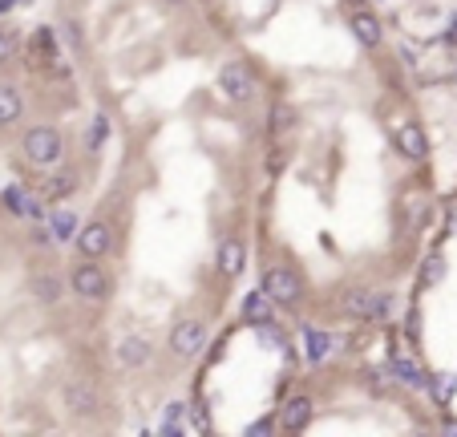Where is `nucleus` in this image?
Listing matches in <instances>:
<instances>
[{
	"instance_id": "nucleus-1",
	"label": "nucleus",
	"mask_w": 457,
	"mask_h": 437,
	"mask_svg": "<svg viewBox=\"0 0 457 437\" xmlns=\"http://www.w3.org/2000/svg\"><path fill=\"white\" fill-rule=\"evenodd\" d=\"M20 150H25V158L33 162V166H57L61 154H65V142H61V134L53 126H33L25 134Z\"/></svg>"
},
{
	"instance_id": "nucleus-2",
	"label": "nucleus",
	"mask_w": 457,
	"mask_h": 437,
	"mask_svg": "<svg viewBox=\"0 0 457 437\" xmlns=\"http://www.w3.org/2000/svg\"><path fill=\"white\" fill-rule=\"evenodd\" d=\"M219 89L227 94V101L247 106V101L255 97V73H251L243 61H227L223 69H219Z\"/></svg>"
},
{
	"instance_id": "nucleus-3",
	"label": "nucleus",
	"mask_w": 457,
	"mask_h": 437,
	"mask_svg": "<svg viewBox=\"0 0 457 437\" xmlns=\"http://www.w3.org/2000/svg\"><path fill=\"white\" fill-rule=\"evenodd\" d=\"M69 288L77 291L82 300H105V296H110V275H105L98 263L89 259V263H77V267H73Z\"/></svg>"
},
{
	"instance_id": "nucleus-4",
	"label": "nucleus",
	"mask_w": 457,
	"mask_h": 437,
	"mask_svg": "<svg viewBox=\"0 0 457 437\" xmlns=\"http://www.w3.org/2000/svg\"><path fill=\"white\" fill-rule=\"evenodd\" d=\"M202 344H207V324H202V320H179V324H174V332H170V348H174L182 360H191L195 353H202Z\"/></svg>"
},
{
	"instance_id": "nucleus-5",
	"label": "nucleus",
	"mask_w": 457,
	"mask_h": 437,
	"mask_svg": "<svg viewBox=\"0 0 457 437\" xmlns=\"http://www.w3.org/2000/svg\"><path fill=\"white\" fill-rule=\"evenodd\" d=\"M110 247H114V231H110V223L94 219V223H85L82 231H77V251H82V255L101 259V255H110Z\"/></svg>"
},
{
	"instance_id": "nucleus-6",
	"label": "nucleus",
	"mask_w": 457,
	"mask_h": 437,
	"mask_svg": "<svg viewBox=\"0 0 457 437\" xmlns=\"http://www.w3.org/2000/svg\"><path fill=\"white\" fill-rule=\"evenodd\" d=\"M263 291H267L276 304H295V300H300V279H295V272H288V267H267V272H263Z\"/></svg>"
},
{
	"instance_id": "nucleus-7",
	"label": "nucleus",
	"mask_w": 457,
	"mask_h": 437,
	"mask_svg": "<svg viewBox=\"0 0 457 437\" xmlns=\"http://www.w3.org/2000/svg\"><path fill=\"white\" fill-rule=\"evenodd\" d=\"M61 397H65V409L77 413V417H85V413L98 409V388L89 385V381H69V385L61 388Z\"/></svg>"
},
{
	"instance_id": "nucleus-8",
	"label": "nucleus",
	"mask_w": 457,
	"mask_h": 437,
	"mask_svg": "<svg viewBox=\"0 0 457 437\" xmlns=\"http://www.w3.org/2000/svg\"><path fill=\"white\" fill-rule=\"evenodd\" d=\"M114 353H117V365H122V369H142V365H150L154 348H150L146 336H122Z\"/></svg>"
},
{
	"instance_id": "nucleus-9",
	"label": "nucleus",
	"mask_w": 457,
	"mask_h": 437,
	"mask_svg": "<svg viewBox=\"0 0 457 437\" xmlns=\"http://www.w3.org/2000/svg\"><path fill=\"white\" fill-rule=\"evenodd\" d=\"M397 146H401V154L408 162H425L429 158V138H425V129L417 122H405V126L397 129Z\"/></svg>"
},
{
	"instance_id": "nucleus-10",
	"label": "nucleus",
	"mask_w": 457,
	"mask_h": 437,
	"mask_svg": "<svg viewBox=\"0 0 457 437\" xmlns=\"http://www.w3.org/2000/svg\"><path fill=\"white\" fill-rule=\"evenodd\" d=\"M311 413H316V405H311V397H304V393L288 397V401H283V409H279V417H283V425H288L292 433H295V429H308Z\"/></svg>"
},
{
	"instance_id": "nucleus-11",
	"label": "nucleus",
	"mask_w": 457,
	"mask_h": 437,
	"mask_svg": "<svg viewBox=\"0 0 457 437\" xmlns=\"http://www.w3.org/2000/svg\"><path fill=\"white\" fill-rule=\"evenodd\" d=\"M348 29H352V37H356L364 49H376L380 41H385V32H380V20H376L373 13H352Z\"/></svg>"
},
{
	"instance_id": "nucleus-12",
	"label": "nucleus",
	"mask_w": 457,
	"mask_h": 437,
	"mask_svg": "<svg viewBox=\"0 0 457 437\" xmlns=\"http://www.w3.org/2000/svg\"><path fill=\"white\" fill-rule=\"evenodd\" d=\"M401 210H405V227H408V231H425V223H429V194L408 191L405 203H401Z\"/></svg>"
},
{
	"instance_id": "nucleus-13",
	"label": "nucleus",
	"mask_w": 457,
	"mask_h": 437,
	"mask_svg": "<svg viewBox=\"0 0 457 437\" xmlns=\"http://www.w3.org/2000/svg\"><path fill=\"white\" fill-rule=\"evenodd\" d=\"M373 308H376V291L373 288H352L344 296V312L352 320H373Z\"/></svg>"
},
{
	"instance_id": "nucleus-14",
	"label": "nucleus",
	"mask_w": 457,
	"mask_h": 437,
	"mask_svg": "<svg viewBox=\"0 0 457 437\" xmlns=\"http://www.w3.org/2000/svg\"><path fill=\"white\" fill-rule=\"evenodd\" d=\"M271 308H276V300L259 288V291H251V296L243 300V316L251 324H271Z\"/></svg>"
},
{
	"instance_id": "nucleus-15",
	"label": "nucleus",
	"mask_w": 457,
	"mask_h": 437,
	"mask_svg": "<svg viewBox=\"0 0 457 437\" xmlns=\"http://www.w3.org/2000/svg\"><path fill=\"white\" fill-rule=\"evenodd\" d=\"M20 113H25L20 89H17V85H0V126H13Z\"/></svg>"
},
{
	"instance_id": "nucleus-16",
	"label": "nucleus",
	"mask_w": 457,
	"mask_h": 437,
	"mask_svg": "<svg viewBox=\"0 0 457 437\" xmlns=\"http://www.w3.org/2000/svg\"><path fill=\"white\" fill-rule=\"evenodd\" d=\"M49 231H53V239H57V243L77 239V215H73V210H53V215H49Z\"/></svg>"
},
{
	"instance_id": "nucleus-17",
	"label": "nucleus",
	"mask_w": 457,
	"mask_h": 437,
	"mask_svg": "<svg viewBox=\"0 0 457 437\" xmlns=\"http://www.w3.org/2000/svg\"><path fill=\"white\" fill-rule=\"evenodd\" d=\"M186 413H191V409H186L182 401H170V405L162 409V425H158V429H162L166 437H179V433H186V425H182V421H186Z\"/></svg>"
},
{
	"instance_id": "nucleus-18",
	"label": "nucleus",
	"mask_w": 457,
	"mask_h": 437,
	"mask_svg": "<svg viewBox=\"0 0 457 437\" xmlns=\"http://www.w3.org/2000/svg\"><path fill=\"white\" fill-rule=\"evenodd\" d=\"M219 272H223V275H239V272H243V243L227 239L223 247H219Z\"/></svg>"
},
{
	"instance_id": "nucleus-19",
	"label": "nucleus",
	"mask_w": 457,
	"mask_h": 437,
	"mask_svg": "<svg viewBox=\"0 0 457 437\" xmlns=\"http://www.w3.org/2000/svg\"><path fill=\"white\" fill-rule=\"evenodd\" d=\"M389 372H392V381H401L405 388H429L425 385V372L417 365H408V360H392Z\"/></svg>"
},
{
	"instance_id": "nucleus-20",
	"label": "nucleus",
	"mask_w": 457,
	"mask_h": 437,
	"mask_svg": "<svg viewBox=\"0 0 457 437\" xmlns=\"http://www.w3.org/2000/svg\"><path fill=\"white\" fill-rule=\"evenodd\" d=\"M332 348H336V340H332V332H316V328L308 332V360H311V365H320V360H328V356H332Z\"/></svg>"
},
{
	"instance_id": "nucleus-21",
	"label": "nucleus",
	"mask_w": 457,
	"mask_h": 437,
	"mask_svg": "<svg viewBox=\"0 0 457 437\" xmlns=\"http://www.w3.org/2000/svg\"><path fill=\"white\" fill-rule=\"evenodd\" d=\"M33 296L37 300H45V304H53V300H61V279L57 275H33Z\"/></svg>"
},
{
	"instance_id": "nucleus-22",
	"label": "nucleus",
	"mask_w": 457,
	"mask_h": 437,
	"mask_svg": "<svg viewBox=\"0 0 457 437\" xmlns=\"http://www.w3.org/2000/svg\"><path fill=\"white\" fill-rule=\"evenodd\" d=\"M73 186H77V178L73 175H57V178H49V182H45V198H53V203H57V198H65V194H73Z\"/></svg>"
},
{
	"instance_id": "nucleus-23",
	"label": "nucleus",
	"mask_w": 457,
	"mask_h": 437,
	"mask_svg": "<svg viewBox=\"0 0 457 437\" xmlns=\"http://www.w3.org/2000/svg\"><path fill=\"white\" fill-rule=\"evenodd\" d=\"M105 138H110V118H105V113H98V118L89 122L85 142H89V150H101V146H105Z\"/></svg>"
},
{
	"instance_id": "nucleus-24",
	"label": "nucleus",
	"mask_w": 457,
	"mask_h": 437,
	"mask_svg": "<svg viewBox=\"0 0 457 437\" xmlns=\"http://www.w3.org/2000/svg\"><path fill=\"white\" fill-rule=\"evenodd\" d=\"M397 312V296L392 291H376V308H373V324H389Z\"/></svg>"
},
{
	"instance_id": "nucleus-25",
	"label": "nucleus",
	"mask_w": 457,
	"mask_h": 437,
	"mask_svg": "<svg viewBox=\"0 0 457 437\" xmlns=\"http://www.w3.org/2000/svg\"><path fill=\"white\" fill-rule=\"evenodd\" d=\"M292 126H295V110L288 101H276V106H271V129L283 134V129H292Z\"/></svg>"
},
{
	"instance_id": "nucleus-26",
	"label": "nucleus",
	"mask_w": 457,
	"mask_h": 437,
	"mask_svg": "<svg viewBox=\"0 0 457 437\" xmlns=\"http://www.w3.org/2000/svg\"><path fill=\"white\" fill-rule=\"evenodd\" d=\"M4 207L13 210V215H29V207H33V194H25L20 186H8V191H4Z\"/></svg>"
},
{
	"instance_id": "nucleus-27",
	"label": "nucleus",
	"mask_w": 457,
	"mask_h": 437,
	"mask_svg": "<svg viewBox=\"0 0 457 437\" xmlns=\"http://www.w3.org/2000/svg\"><path fill=\"white\" fill-rule=\"evenodd\" d=\"M441 275H445V259H441V255H429V259H425V267H421V288H433Z\"/></svg>"
},
{
	"instance_id": "nucleus-28",
	"label": "nucleus",
	"mask_w": 457,
	"mask_h": 437,
	"mask_svg": "<svg viewBox=\"0 0 457 437\" xmlns=\"http://www.w3.org/2000/svg\"><path fill=\"white\" fill-rule=\"evenodd\" d=\"M453 385H457V381H449V376H437V381H433V401L449 405V397H453Z\"/></svg>"
},
{
	"instance_id": "nucleus-29",
	"label": "nucleus",
	"mask_w": 457,
	"mask_h": 437,
	"mask_svg": "<svg viewBox=\"0 0 457 437\" xmlns=\"http://www.w3.org/2000/svg\"><path fill=\"white\" fill-rule=\"evenodd\" d=\"M276 425L271 421H255V425H247V437H263V433H271Z\"/></svg>"
},
{
	"instance_id": "nucleus-30",
	"label": "nucleus",
	"mask_w": 457,
	"mask_h": 437,
	"mask_svg": "<svg viewBox=\"0 0 457 437\" xmlns=\"http://www.w3.org/2000/svg\"><path fill=\"white\" fill-rule=\"evenodd\" d=\"M8 57H13V37L0 32V61H8Z\"/></svg>"
},
{
	"instance_id": "nucleus-31",
	"label": "nucleus",
	"mask_w": 457,
	"mask_h": 437,
	"mask_svg": "<svg viewBox=\"0 0 457 437\" xmlns=\"http://www.w3.org/2000/svg\"><path fill=\"white\" fill-rule=\"evenodd\" d=\"M13 4H20V0H0V13H8Z\"/></svg>"
},
{
	"instance_id": "nucleus-32",
	"label": "nucleus",
	"mask_w": 457,
	"mask_h": 437,
	"mask_svg": "<svg viewBox=\"0 0 457 437\" xmlns=\"http://www.w3.org/2000/svg\"><path fill=\"white\" fill-rule=\"evenodd\" d=\"M166 8H182V4H186V0H162Z\"/></svg>"
},
{
	"instance_id": "nucleus-33",
	"label": "nucleus",
	"mask_w": 457,
	"mask_h": 437,
	"mask_svg": "<svg viewBox=\"0 0 457 437\" xmlns=\"http://www.w3.org/2000/svg\"><path fill=\"white\" fill-rule=\"evenodd\" d=\"M352 4H360V0H352Z\"/></svg>"
},
{
	"instance_id": "nucleus-34",
	"label": "nucleus",
	"mask_w": 457,
	"mask_h": 437,
	"mask_svg": "<svg viewBox=\"0 0 457 437\" xmlns=\"http://www.w3.org/2000/svg\"><path fill=\"white\" fill-rule=\"evenodd\" d=\"M453 81H457V73H453Z\"/></svg>"
}]
</instances>
